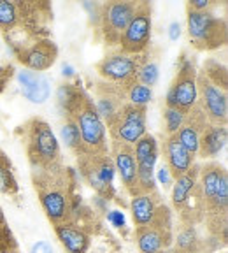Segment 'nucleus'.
Returning a JSON list of instances; mask_svg holds the SVG:
<instances>
[{
  "instance_id": "f257e3e1",
  "label": "nucleus",
  "mask_w": 228,
  "mask_h": 253,
  "mask_svg": "<svg viewBox=\"0 0 228 253\" xmlns=\"http://www.w3.org/2000/svg\"><path fill=\"white\" fill-rule=\"evenodd\" d=\"M56 99L63 116H71L77 125L81 137V155H107L106 125L95 109L93 100L81 84L63 83L58 86Z\"/></svg>"
},
{
  "instance_id": "f03ea898",
  "label": "nucleus",
  "mask_w": 228,
  "mask_h": 253,
  "mask_svg": "<svg viewBox=\"0 0 228 253\" xmlns=\"http://www.w3.org/2000/svg\"><path fill=\"white\" fill-rule=\"evenodd\" d=\"M32 183L53 227L67 223L76 195V170L65 166L46 170L32 169Z\"/></svg>"
},
{
  "instance_id": "7ed1b4c3",
  "label": "nucleus",
  "mask_w": 228,
  "mask_h": 253,
  "mask_svg": "<svg viewBox=\"0 0 228 253\" xmlns=\"http://www.w3.org/2000/svg\"><path fill=\"white\" fill-rule=\"evenodd\" d=\"M16 134L20 135L25 146L32 169H55L63 166L62 151L51 126L42 118H30L18 126Z\"/></svg>"
},
{
  "instance_id": "20e7f679",
  "label": "nucleus",
  "mask_w": 228,
  "mask_h": 253,
  "mask_svg": "<svg viewBox=\"0 0 228 253\" xmlns=\"http://www.w3.org/2000/svg\"><path fill=\"white\" fill-rule=\"evenodd\" d=\"M198 185L204 197V221L228 220V174L218 162L198 169Z\"/></svg>"
},
{
  "instance_id": "39448f33",
  "label": "nucleus",
  "mask_w": 228,
  "mask_h": 253,
  "mask_svg": "<svg viewBox=\"0 0 228 253\" xmlns=\"http://www.w3.org/2000/svg\"><path fill=\"white\" fill-rule=\"evenodd\" d=\"M188 11V36L190 42L198 51H213L227 44V21L216 18L211 11Z\"/></svg>"
},
{
  "instance_id": "423d86ee",
  "label": "nucleus",
  "mask_w": 228,
  "mask_h": 253,
  "mask_svg": "<svg viewBox=\"0 0 228 253\" xmlns=\"http://www.w3.org/2000/svg\"><path fill=\"white\" fill-rule=\"evenodd\" d=\"M139 253H160L170 250L174 241V225L170 208L163 202L158 206L153 220L144 227H135Z\"/></svg>"
},
{
  "instance_id": "0eeeda50",
  "label": "nucleus",
  "mask_w": 228,
  "mask_h": 253,
  "mask_svg": "<svg viewBox=\"0 0 228 253\" xmlns=\"http://www.w3.org/2000/svg\"><path fill=\"white\" fill-rule=\"evenodd\" d=\"M77 169L83 179L97 192L102 201H111L116 197L114 188V164L107 155H79Z\"/></svg>"
},
{
  "instance_id": "6e6552de",
  "label": "nucleus",
  "mask_w": 228,
  "mask_h": 253,
  "mask_svg": "<svg viewBox=\"0 0 228 253\" xmlns=\"http://www.w3.org/2000/svg\"><path fill=\"white\" fill-rule=\"evenodd\" d=\"M146 109L144 106H134L126 102L116 113L111 122H107L111 144H126L134 146L135 142L146 134Z\"/></svg>"
},
{
  "instance_id": "1a4fd4ad",
  "label": "nucleus",
  "mask_w": 228,
  "mask_h": 253,
  "mask_svg": "<svg viewBox=\"0 0 228 253\" xmlns=\"http://www.w3.org/2000/svg\"><path fill=\"white\" fill-rule=\"evenodd\" d=\"M197 104V67L191 58L183 53L177 65V74L167 91L165 106L188 113Z\"/></svg>"
},
{
  "instance_id": "9d476101",
  "label": "nucleus",
  "mask_w": 228,
  "mask_h": 253,
  "mask_svg": "<svg viewBox=\"0 0 228 253\" xmlns=\"http://www.w3.org/2000/svg\"><path fill=\"white\" fill-rule=\"evenodd\" d=\"M137 2L132 0H111L100 5V21L99 32L107 46H118L119 39L125 34L132 16H134Z\"/></svg>"
},
{
  "instance_id": "9b49d317",
  "label": "nucleus",
  "mask_w": 228,
  "mask_h": 253,
  "mask_svg": "<svg viewBox=\"0 0 228 253\" xmlns=\"http://www.w3.org/2000/svg\"><path fill=\"white\" fill-rule=\"evenodd\" d=\"M142 58H144V53L142 55H125L121 51H116L104 56L95 65V69L104 81L121 84L128 90L132 84L137 83V72L142 63Z\"/></svg>"
},
{
  "instance_id": "f8f14e48",
  "label": "nucleus",
  "mask_w": 228,
  "mask_h": 253,
  "mask_svg": "<svg viewBox=\"0 0 228 253\" xmlns=\"http://www.w3.org/2000/svg\"><path fill=\"white\" fill-rule=\"evenodd\" d=\"M151 44V5L137 2L132 20L119 39V51L125 55H142Z\"/></svg>"
},
{
  "instance_id": "ddd939ff",
  "label": "nucleus",
  "mask_w": 228,
  "mask_h": 253,
  "mask_svg": "<svg viewBox=\"0 0 228 253\" xmlns=\"http://www.w3.org/2000/svg\"><path fill=\"white\" fill-rule=\"evenodd\" d=\"M197 102L204 109L211 125L227 126L228 118V97L227 91L214 86L204 72H197Z\"/></svg>"
},
{
  "instance_id": "4468645a",
  "label": "nucleus",
  "mask_w": 228,
  "mask_h": 253,
  "mask_svg": "<svg viewBox=\"0 0 228 253\" xmlns=\"http://www.w3.org/2000/svg\"><path fill=\"white\" fill-rule=\"evenodd\" d=\"M14 56L18 58V62L23 63V67L39 74L55 65L56 58H58V47L47 37V39H39L32 42L25 49L14 53Z\"/></svg>"
},
{
  "instance_id": "2eb2a0df",
  "label": "nucleus",
  "mask_w": 228,
  "mask_h": 253,
  "mask_svg": "<svg viewBox=\"0 0 228 253\" xmlns=\"http://www.w3.org/2000/svg\"><path fill=\"white\" fill-rule=\"evenodd\" d=\"M126 100V88L121 84L107 83V81H99L95 84V109L102 118V122H111L121 109Z\"/></svg>"
},
{
  "instance_id": "dca6fc26",
  "label": "nucleus",
  "mask_w": 228,
  "mask_h": 253,
  "mask_svg": "<svg viewBox=\"0 0 228 253\" xmlns=\"http://www.w3.org/2000/svg\"><path fill=\"white\" fill-rule=\"evenodd\" d=\"M113 150V164L118 170L121 183L130 197L139 195V181H137V162L134 157V146L126 144H111Z\"/></svg>"
},
{
  "instance_id": "f3484780",
  "label": "nucleus",
  "mask_w": 228,
  "mask_h": 253,
  "mask_svg": "<svg viewBox=\"0 0 228 253\" xmlns=\"http://www.w3.org/2000/svg\"><path fill=\"white\" fill-rule=\"evenodd\" d=\"M207 125H209L207 116H205L200 104L197 102L188 113H186L185 122H183L181 128H179L176 134L177 139H179V142H181L190 153L195 155V157H197V151H198L200 135H202V132L205 130V126Z\"/></svg>"
},
{
  "instance_id": "a211bd4d",
  "label": "nucleus",
  "mask_w": 228,
  "mask_h": 253,
  "mask_svg": "<svg viewBox=\"0 0 228 253\" xmlns=\"http://www.w3.org/2000/svg\"><path fill=\"white\" fill-rule=\"evenodd\" d=\"M163 157H165L167 170H169L170 178L174 179L186 174L195 166V155H191L183 146L176 134L167 135L163 141Z\"/></svg>"
},
{
  "instance_id": "6ab92c4d",
  "label": "nucleus",
  "mask_w": 228,
  "mask_h": 253,
  "mask_svg": "<svg viewBox=\"0 0 228 253\" xmlns=\"http://www.w3.org/2000/svg\"><path fill=\"white\" fill-rule=\"evenodd\" d=\"M55 234L58 237V241L62 243V246L69 253H86L90 250V232L81 225H77V223L67 221V223L55 225Z\"/></svg>"
},
{
  "instance_id": "aec40b11",
  "label": "nucleus",
  "mask_w": 228,
  "mask_h": 253,
  "mask_svg": "<svg viewBox=\"0 0 228 253\" xmlns=\"http://www.w3.org/2000/svg\"><path fill=\"white\" fill-rule=\"evenodd\" d=\"M160 204H163V201H161V195L158 190H154L151 194H141L132 197L130 211H132V220H134L135 227L148 225L153 220Z\"/></svg>"
},
{
  "instance_id": "412c9836",
  "label": "nucleus",
  "mask_w": 228,
  "mask_h": 253,
  "mask_svg": "<svg viewBox=\"0 0 228 253\" xmlns=\"http://www.w3.org/2000/svg\"><path fill=\"white\" fill-rule=\"evenodd\" d=\"M18 81L21 84L23 97H27L34 104L46 102L49 93H51L49 81L42 74H37V72H32V71H21L18 72Z\"/></svg>"
},
{
  "instance_id": "4be33fe9",
  "label": "nucleus",
  "mask_w": 228,
  "mask_h": 253,
  "mask_svg": "<svg viewBox=\"0 0 228 253\" xmlns=\"http://www.w3.org/2000/svg\"><path fill=\"white\" fill-rule=\"evenodd\" d=\"M227 137H228L227 126L211 125V123H209L200 135L197 155H200L202 158H214L225 148Z\"/></svg>"
},
{
  "instance_id": "5701e85b",
  "label": "nucleus",
  "mask_w": 228,
  "mask_h": 253,
  "mask_svg": "<svg viewBox=\"0 0 228 253\" xmlns=\"http://www.w3.org/2000/svg\"><path fill=\"white\" fill-rule=\"evenodd\" d=\"M172 243V253H209L207 241H204L198 236L197 227L193 225L179 223V230H177V236L174 237Z\"/></svg>"
},
{
  "instance_id": "b1692460",
  "label": "nucleus",
  "mask_w": 228,
  "mask_h": 253,
  "mask_svg": "<svg viewBox=\"0 0 228 253\" xmlns=\"http://www.w3.org/2000/svg\"><path fill=\"white\" fill-rule=\"evenodd\" d=\"M198 166H193L186 174L179 176L177 179H174L172 186V206L174 210L179 211L185 204V201L188 199V195L191 194V190L195 188V185L198 183Z\"/></svg>"
},
{
  "instance_id": "393cba45",
  "label": "nucleus",
  "mask_w": 228,
  "mask_h": 253,
  "mask_svg": "<svg viewBox=\"0 0 228 253\" xmlns=\"http://www.w3.org/2000/svg\"><path fill=\"white\" fill-rule=\"evenodd\" d=\"M134 157L137 167H150L154 169V164L158 160V142L154 135L146 132L141 139L134 144Z\"/></svg>"
},
{
  "instance_id": "a878e982",
  "label": "nucleus",
  "mask_w": 228,
  "mask_h": 253,
  "mask_svg": "<svg viewBox=\"0 0 228 253\" xmlns=\"http://www.w3.org/2000/svg\"><path fill=\"white\" fill-rule=\"evenodd\" d=\"M202 72L205 74V78L211 81V83L214 84V86H218L220 90L227 91L228 88V72H227V67L225 65H221L218 60H207V62L204 63V67H202Z\"/></svg>"
},
{
  "instance_id": "bb28decb",
  "label": "nucleus",
  "mask_w": 228,
  "mask_h": 253,
  "mask_svg": "<svg viewBox=\"0 0 228 253\" xmlns=\"http://www.w3.org/2000/svg\"><path fill=\"white\" fill-rule=\"evenodd\" d=\"M0 192L5 195H16L20 192V185L14 178L7 155L0 158Z\"/></svg>"
},
{
  "instance_id": "cd10ccee",
  "label": "nucleus",
  "mask_w": 228,
  "mask_h": 253,
  "mask_svg": "<svg viewBox=\"0 0 228 253\" xmlns=\"http://www.w3.org/2000/svg\"><path fill=\"white\" fill-rule=\"evenodd\" d=\"M18 25V7L16 2L0 0V32L2 36H9Z\"/></svg>"
},
{
  "instance_id": "c85d7f7f",
  "label": "nucleus",
  "mask_w": 228,
  "mask_h": 253,
  "mask_svg": "<svg viewBox=\"0 0 228 253\" xmlns=\"http://www.w3.org/2000/svg\"><path fill=\"white\" fill-rule=\"evenodd\" d=\"M62 139L63 142L67 144L69 150H72L76 153V157L83 153V148H81V137H79V130L76 122L71 116H65V123L62 126Z\"/></svg>"
},
{
  "instance_id": "c756f323",
  "label": "nucleus",
  "mask_w": 228,
  "mask_h": 253,
  "mask_svg": "<svg viewBox=\"0 0 228 253\" xmlns=\"http://www.w3.org/2000/svg\"><path fill=\"white\" fill-rule=\"evenodd\" d=\"M137 81L144 86H153L158 81V65L153 58L150 56V53L144 51V58H142L141 67L137 72Z\"/></svg>"
},
{
  "instance_id": "7c9ffc66",
  "label": "nucleus",
  "mask_w": 228,
  "mask_h": 253,
  "mask_svg": "<svg viewBox=\"0 0 228 253\" xmlns=\"http://www.w3.org/2000/svg\"><path fill=\"white\" fill-rule=\"evenodd\" d=\"M153 97V91H151L150 86H144L137 81L132 86L126 90V100L128 104H134V106H148V102Z\"/></svg>"
},
{
  "instance_id": "2f4dec72",
  "label": "nucleus",
  "mask_w": 228,
  "mask_h": 253,
  "mask_svg": "<svg viewBox=\"0 0 228 253\" xmlns=\"http://www.w3.org/2000/svg\"><path fill=\"white\" fill-rule=\"evenodd\" d=\"M18 246H16L14 237H12L11 229L7 227L4 211L0 210V253H16Z\"/></svg>"
},
{
  "instance_id": "473e14b6",
  "label": "nucleus",
  "mask_w": 228,
  "mask_h": 253,
  "mask_svg": "<svg viewBox=\"0 0 228 253\" xmlns=\"http://www.w3.org/2000/svg\"><path fill=\"white\" fill-rule=\"evenodd\" d=\"M186 113L172 109V107H167L163 109V120H165V135L177 134V130L181 128L183 122H185Z\"/></svg>"
},
{
  "instance_id": "72a5a7b5",
  "label": "nucleus",
  "mask_w": 228,
  "mask_h": 253,
  "mask_svg": "<svg viewBox=\"0 0 228 253\" xmlns=\"http://www.w3.org/2000/svg\"><path fill=\"white\" fill-rule=\"evenodd\" d=\"M12 72H14V67H12V65H4V67H0V93L5 90L7 83L11 81Z\"/></svg>"
},
{
  "instance_id": "f704fd0d",
  "label": "nucleus",
  "mask_w": 228,
  "mask_h": 253,
  "mask_svg": "<svg viewBox=\"0 0 228 253\" xmlns=\"http://www.w3.org/2000/svg\"><path fill=\"white\" fill-rule=\"evenodd\" d=\"M211 2L209 0H191V2H188L186 4V9H190V11H195V12H204V11H209V7H211Z\"/></svg>"
},
{
  "instance_id": "c9c22d12",
  "label": "nucleus",
  "mask_w": 228,
  "mask_h": 253,
  "mask_svg": "<svg viewBox=\"0 0 228 253\" xmlns=\"http://www.w3.org/2000/svg\"><path fill=\"white\" fill-rule=\"evenodd\" d=\"M107 220L113 223V227H116V229H123L125 227V216H123L121 211H111L109 214H107Z\"/></svg>"
},
{
  "instance_id": "e433bc0d",
  "label": "nucleus",
  "mask_w": 228,
  "mask_h": 253,
  "mask_svg": "<svg viewBox=\"0 0 228 253\" xmlns=\"http://www.w3.org/2000/svg\"><path fill=\"white\" fill-rule=\"evenodd\" d=\"M30 253H55V252H53L51 245H47L46 241H39L32 246Z\"/></svg>"
},
{
  "instance_id": "4c0bfd02",
  "label": "nucleus",
  "mask_w": 228,
  "mask_h": 253,
  "mask_svg": "<svg viewBox=\"0 0 228 253\" xmlns=\"http://www.w3.org/2000/svg\"><path fill=\"white\" fill-rule=\"evenodd\" d=\"M158 178L163 183V186H170V174H169V170H167V167H161L160 172H158Z\"/></svg>"
},
{
  "instance_id": "58836bf2",
  "label": "nucleus",
  "mask_w": 228,
  "mask_h": 253,
  "mask_svg": "<svg viewBox=\"0 0 228 253\" xmlns=\"http://www.w3.org/2000/svg\"><path fill=\"white\" fill-rule=\"evenodd\" d=\"M179 36H181V27H179V23H172L170 25V39L176 41Z\"/></svg>"
},
{
  "instance_id": "ea45409f",
  "label": "nucleus",
  "mask_w": 228,
  "mask_h": 253,
  "mask_svg": "<svg viewBox=\"0 0 228 253\" xmlns=\"http://www.w3.org/2000/svg\"><path fill=\"white\" fill-rule=\"evenodd\" d=\"M74 74V71H72L71 65H67V67H63V76H72Z\"/></svg>"
},
{
  "instance_id": "a19ab883",
  "label": "nucleus",
  "mask_w": 228,
  "mask_h": 253,
  "mask_svg": "<svg viewBox=\"0 0 228 253\" xmlns=\"http://www.w3.org/2000/svg\"><path fill=\"white\" fill-rule=\"evenodd\" d=\"M4 155H5V153H4V151H2V150H0V158H2V157H4Z\"/></svg>"
},
{
  "instance_id": "79ce46f5",
  "label": "nucleus",
  "mask_w": 228,
  "mask_h": 253,
  "mask_svg": "<svg viewBox=\"0 0 228 253\" xmlns=\"http://www.w3.org/2000/svg\"><path fill=\"white\" fill-rule=\"evenodd\" d=\"M160 253H172V252H170V250H165V252H160Z\"/></svg>"
}]
</instances>
